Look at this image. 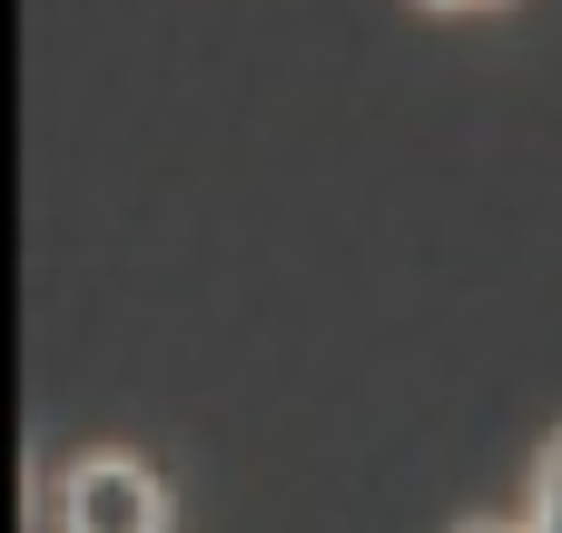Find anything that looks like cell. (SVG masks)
<instances>
[{
  "label": "cell",
  "mask_w": 562,
  "mask_h": 533,
  "mask_svg": "<svg viewBox=\"0 0 562 533\" xmlns=\"http://www.w3.org/2000/svg\"><path fill=\"white\" fill-rule=\"evenodd\" d=\"M168 485L138 455H69L59 465V533H168Z\"/></svg>",
  "instance_id": "obj_1"
},
{
  "label": "cell",
  "mask_w": 562,
  "mask_h": 533,
  "mask_svg": "<svg viewBox=\"0 0 562 533\" xmlns=\"http://www.w3.org/2000/svg\"><path fill=\"white\" fill-rule=\"evenodd\" d=\"M464 533H524V524H464Z\"/></svg>",
  "instance_id": "obj_3"
},
{
  "label": "cell",
  "mask_w": 562,
  "mask_h": 533,
  "mask_svg": "<svg viewBox=\"0 0 562 533\" xmlns=\"http://www.w3.org/2000/svg\"><path fill=\"white\" fill-rule=\"evenodd\" d=\"M533 533H562V435L533 455Z\"/></svg>",
  "instance_id": "obj_2"
},
{
  "label": "cell",
  "mask_w": 562,
  "mask_h": 533,
  "mask_svg": "<svg viewBox=\"0 0 562 533\" xmlns=\"http://www.w3.org/2000/svg\"><path fill=\"white\" fill-rule=\"evenodd\" d=\"M435 10H484V0H435Z\"/></svg>",
  "instance_id": "obj_4"
}]
</instances>
